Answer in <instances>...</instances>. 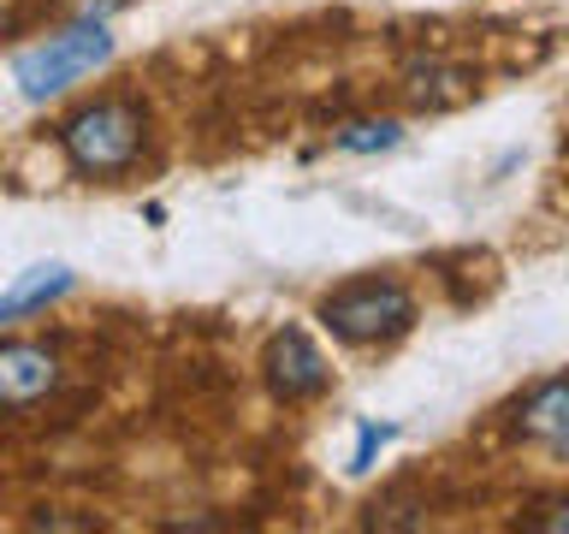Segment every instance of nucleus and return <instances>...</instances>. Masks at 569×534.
I'll list each match as a JSON object with an SVG mask.
<instances>
[{"mask_svg": "<svg viewBox=\"0 0 569 534\" xmlns=\"http://www.w3.org/2000/svg\"><path fill=\"white\" fill-rule=\"evenodd\" d=\"M53 149L83 185H131L154 155V113L131 89H101L60 113Z\"/></svg>", "mask_w": 569, "mask_h": 534, "instance_id": "nucleus-1", "label": "nucleus"}, {"mask_svg": "<svg viewBox=\"0 0 569 534\" xmlns=\"http://www.w3.org/2000/svg\"><path fill=\"white\" fill-rule=\"evenodd\" d=\"M315 327L345 350H391L421 327V297L403 274H350L315 297Z\"/></svg>", "mask_w": 569, "mask_h": 534, "instance_id": "nucleus-2", "label": "nucleus"}, {"mask_svg": "<svg viewBox=\"0 0 569 534\" xmlns=\"http://www.w3.org/2000/svg\"><path fill=\"white\" fill-rule=\"evenodd\" d=\"M113 60H119L113 24H96V18H53V30H42L24 48H12V89H18V101L48 107V101L71 96L78 83H89L96 71H107Z\"/></svg>", "mask_w": 569, "mask_h": 534, "instance_id": "nucleus-3", "label": "nucleus"}, {"mask_svg": "<svg viewBox=\"0 0 569 534\" xmlns=\"http://www.w3.org/2000/svg\"><path fill=\"white\" fill-rule=\"evenodd\" d=\"M261 386H267V398L284 404V409H309L338 386V368L309 327H279V333H267V345H261Z\"/></svg>", "mask_w": 569, "mask_h": 534, "instance_id": "nucleus-4", "label": "nucleus"}, {"mask_svg": "<svg viewBox=\"0 0 569 534\" xmlns=\"http://www.w3.org/2000/svg\"><path fill=\"white\" fill-rule=\"evenodd\" d=\"M505 439L540 457H569V368L528 380L505 404Z\"/></svg>", "mask_w": 569, "mask_h": 534, "instance_id": "nucleus-5", "label": "nucleus"}, {"mask_svg": "<svg viewBox=\"0 0 569 534\" xmlns=\"http://www.w3.org/2000/svg\"><path fill=\"white\" fill-rule=\"evenodd\" d=\"M480 83H487V71L475 60H457V53L445 48H427V53H409L398 66V101L409 113H457V107H469L480 96Z\"/></svg>", "mask_w": 569, "mask_h": 534, "instance_id": "nucleus-6", "label": "nucleus"}, {"mask_svg": "<svg viewBox=\"0 0 569 534\" xmlns=\"http://www.w3.org/2000/svg\"><path fill=\"white\" fill-rule=\"evenodd\" d=\"M66 380V356L60 345H48V338H24V333H7V345H0V404H7V416H24V409L48 404L53 392Z\"/></svg>", "mask_w": 569, "mask_h": 534, "instance_id": "nucleus-7", "label": "nucleus"}, {"mask_svg": "<svg viewBox=\"0 0 569 534\" xmlns=\"http://www.w3.org/2000/svg\"><path fill=\"white\" fill-rule=\"evenodd\" d=\"M71 291H78V267H66V261H36V267H24V274H12L7 297H0V327H7V333L24 327V320L60 309Z\"/></svg>", "mask_w": 569, "mask_h": 534, "instance_id": "nucleus-8", "label": "nucleus"}, {"mask_svg": "<svg viewBox=\"0 0 569 534\" xmlns=\"http://www.w3.org/2000/svg\"><path fill=\"white\" fill-rule=\"evenodd\" d=\"M409 125L398 113H356V119H338L327 131V149L332 155H350V160H380L391 149H403Z\"/></svg>", "mask_w": 569, "mask_h": 534, "instance_id": "nucleus-9", "label": "nucleus"}, {"mask_svg": "<svg viewBox=\"0 0 569 534\" xmlns=\"http://www.w3.org/2000/svg\"><path fill=\"white\" fill-rule=\"evenodd\" d=\"M398 434H403L398 422H373V416H362V422H356V445H350V463H345V469H350V475H368L373 463H380V452H386V445L398 439Z\"/></svg>", "mask_w": 569, "mask_h": 534, "instance_id": "nucleus-10", "label": "nucleus"}, {"mask_svg": "<svg viewBox=\"0 0 569 534\" xmlns=\"http://www.w3.org/2000/svg\"><path fill=\"white\" fill-rule=\"evenodd\" d=\"M522 528H533V534H569V493H558V498H540V505H528L522 516H516Z\"/></svg>", "mask_w": 569, "mask_h": 534, "instance_id": "nucleus-11", "label": "nucleus"}, {"mask_svg": "<svg viewBox=\"0 0 569 534\" xmlns=\"http://www.w3.org/2000/svg\"><path fill=\"white\" fill-rule=\"evenodd\" d=\"M137 0H53V18H96V24H113L119 12H131Z\"/></svg>", "mask_w": 569, "mask_h": 534, "instance_id": "nucleus-12", "label": "nucleus"}]
</instances>
